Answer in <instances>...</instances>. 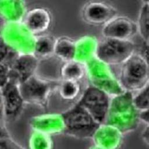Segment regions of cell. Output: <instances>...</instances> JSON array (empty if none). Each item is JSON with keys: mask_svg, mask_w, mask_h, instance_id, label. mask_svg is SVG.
Listing matches in <instances>:
<instances>
[{"mask_svg": "<svg viewBox=\"0 0 149 149\" xmlns=\"http://www.w3.org/2000/svg\"><path fill=\"white\" fill-rule=\"evenodd\" d=\"M132 95L130 92L125 91L111 97L104 121L123 134L136 129L140 123L139 111L133 105Z\"/></svg>", "mask_w": 149, "mask_h": 149, "instance_id": "cell-1", "label": "cell"}, {"mask_svg": "<svg viewBox=\"0 0 149 149\" xmlns=\"http://www.w3.org/2000/svg\"><path fill=\"white\" fill-rule=\"evenodd\" d=\"M24 103L44 107L51 93V84L41 77L34 74L19 85Z\"/></svg>", "mask_w": 149, "mask_h": 149, "instance_id": "cell-8", "label": "cell"}, {"mask_svg": "<svg viewBox=\"0 0 149 149\" xmlns=\"http://www.w3.org/2000/svg\"><path fill=\"white\" fill-rule=\"evenodd\" d=\"M27 29L35 36L45 34L52 23V15L48 9L36 7L27 11L22 21Z\"/></svg>", "mask_w": 149, "mask_h": 149, "instance_id": "cell-14", "label": "cell"}, {"mask_svg": "<svg viewBox=\"0 0 149 149\" xmlns=\"http://www.w3.org/2000/svg\"><path fill=\"white\" fill-rule=\"evenodd\" d=\"M33 131L52 136L64 133L65 125L62 113H45L33 116L29 121Z\"/></svg>", "mask_w": 149, "mask_h": 149, "instance_id": "cell-13", "label": "cell"}, {"mask_svg": "<svg viewBox=\"0 0 149 149\" xmlns=\"http://www.w3.org/2000/svg\"><path fill=\"white\" fill-rule=\"evenodd\" d=\"M117 15V9L113 5L101 1H88L81 10L83 21L92 26H103Z\"/></svg>", "mask_w": 149, "mask_h": 149, "instance_id": "cell-9", "label": "cell"}, {"mask_svg": "<svg viewBox=\"0 0 149 149\" xmlns=\"http://www.w3.org/2000/svg\"><path fill=\"white\" fill-rule=\"evenodd\" d=\"M9 72V68L0 63V88H2L8 83Z\"/></svg>", "mask_w": 149, "mask_h": 149, "instance_id": "cell-27", "label": "cell"}, {"mask_svg": "<svg viewBox=\"0 0 149 149\" xmlns=\"http://www.w3.org/2000/svg\"><path fill=\"white\" fill-rule=\"evenodd\" d=\"M88 149H104V148H101L100 147H98V146L94 144V145L90 146Z\"/></svg>", "mask_w": 149, "mask_h": 149, "instance_id": "cell-32", "label": "cell"}, {"mask_svg": "<svg viewBox=\"0 0 149 149\" xmlns=\"http://www.w3.org/2000/svg\"><path fill=\"white\" fill-rule=\"evenodd\" d=\"M54 141L51 136L32 130L29 139V149H53Z\"/></svg>", "mask_w": 149, "mask_h": 149, "instance_id": "cell-23", "label": "cell"}, {"mask_svg": "<svg viewBox=\"0 0 149 149\" xmlns=\"http://www.w3.org/2000/svg\"><path fill=\"white\" fill-rule=\"evenodd\" d=\"M98 41L93 35H85L75 40L73 61L85 65L95 58Z\"/></svg>", "mask_w": 149, "mask_h": 149, "instance_id": "cell-16", "label": "cell"}, {"mask_svg": "<svg viewBox=\"0 0 149 149\" xmlns=\"http://www.w3.org/2000/svg\"><path fill=\"white\" fill-rule=\"evenodd\" d=\"M1 90L4 119L14 120L20 115L25 104L20 93L19 85L8 81Z\"/></svg>", "mask_w": 149, "mask_h": 149, "instance_id": "cell-11", "label": "cell"}, {"mask_svg": "<svg viewBox=\"0 0 149 149\" xmlns=\"http://www.w3.org/2000/svg\"><path fill=\"white\" fill-rule=\"evenodd\" d=\"M142 137L144 142L148 143V125H146L143 132H142Z\"/></svg>", "mask_w": 149, "mask_h": 149, "instance_id": "cell-30", "label": "cell"}, {"mask_svg": "<svg viewBox=\"0 0 149 149\" xmlns=\"http://www.w3.org/2000/svg\"><path fill=\"white\" fill-rule=\"evenodd\" d=\"M111 97L102 90L89 85L76 103L99 124L104 123Z\"/></svg>", "mask_w": 149, "mask_h": 149, "instance_id": "cell-7", "label": "cell"}, {"mask_svg": "<svg viewBox=\"0 0 149 149\" xmlns=\"http://www.w3.org/2000/svg\"><path fill=\"white\" fill-rule=\"evenodd\" d=\"M60 97L65 101H73L79 97L81 87L79 81L62 80L58 87Z\"/></svg>", "mask_w": 149, "mask_h": 149, "instance_id": "cell-22", "label": "cell"}, {"mask_svg": "<svg viewBox=\"0 0 149 149\" xmlns=\"http://www.w3.org/2000/svg\"><path fill=\"white\" fill-rule=\"evenodd\" d=\"M136 52L131 40L104 38L98 41L95 58L109 66L120 65Z\"/></svg>", "mask_w": 149, "mask_h": 149, "instance_id": "cell-5", "label": "cell"}, {"mask_svg": "<svg viewBox=\"0 0 149 149\" xmlns=\"http://www.w3.org/2000/svg\"><path fill=\"white\" fill-rule=\"evenodd\" d=\"M84 66L90 85L102 90L110 97L125 92L111 66L97 58L92 59Z\"/></svg>", "mask_w": 149, "mask_h": 149, "instance_id": "cell-3", "label": "cell"}, {"mask_svg": "<svg viewBox=\"0 0 149 149\" xmlns=\"http://www.w3.org/2000/svg\"><path fill=\"white\" fill-rule=\"evenodd\" d=\"M149 110L139 112V119L140 122H143L145 126L148 125L149 123Z\"/></svg>", "mask_w": 149, "mask_h": 149, "instance_id": "cell-29", "label": "cell"}, {"mask_svg": "<svg viewBox=\"0 0 149 149\" xmlns=\"http://www.w3.org/2000/svg\"><path fill=\"white\" fill-rule=\"evenodd\" d=\"M118 78L124 91L132 94L149 85L148 59L136 52L120 65Z\"/></svg>", "mask_w": 149, "mask_h": 149, "instance_id": "cell-2", "label": "cell"}, {"mask_svg": "<svg viewBox=\"0 0 149 149\" xmlns=\"http://www.w3.org/2000/svg\"><path fill=\"white\" fill-rule=\"evenodd\" d=\"M62 114L65 125L64 133L76 138H91L100 125L77 104Z\"/></svg>", "mask_w": 149, "mask_h": 149, "instance_id": "cell-4", "label": "cell"}, {"mask_svg": "<svg viewBox=\"0 0 149 149\" xmlns=\"http://www.w3.org/2000/svg\"><path fill=\"white\" fill-rule=\"evenodd\" d=\"M0 37L19 54H34L36 36L22 22H6L0 30Z\"/></svg>", "mask_w": 149, "mask_h": 149, "instance_id": "cell-6", "label": "cell"}, {"mask_svg": "<svg viewBox=\"0 0 149 149\" xmlns=\"http://www.w3.org/2000/svg\"><path fill=\"white\" fill-rule=\"evenodd\" d=\"M39 59L34 54H20L9 67V81L19 85L36 74Z\"/></svg>", "mask_w": 149, "mask_h": 149, "instance_id": "cell-12", "label": "cell"}, {"mask_svg": "<svg viewBox=\"0 0 149 149\" xmlns=\"http://www.w3.org/2000/svg\"><path fill=\"white\" fill-rule=\"evenodd\" d=\"M104 38L131 40L137 33L136 22L125 16L117 15L102 26Z\"/></svg>", "mask_w": 149, "mask_h": 149, "instance_id": "cell-10", "label": "cell"}, {"mask_svg": "<svg viewBox=\"0 0 149 149\" xmlns=\"http://www.w3.org/2000/svg\"><path fill=\"white\" fill-rule=\"evenodd\" d=\"M75 40L62 36L55 38L54 54L64 62L73 61L74 55Z\"/></svg>", "mask_w": 149, "mask_h": 149, "instance_id": "cell-18", "label": "cell"}, {"mask_svg": "<svg viewBox=\"0 0 149 149\" xmlns=\"http://www.w3.org/2000/svg\"><path fill=\"white\" fill-rule=\"evenodd\" d=\"M137 30L143 41L148 43L149 40V1H143L139 9L137 21L136 22Z\"/></svg>", "mask_w": 149, "mask_h": 149, "instance_id": "cell-21", "label": "cell"}, {"mask_svg": "<svg viewBox=\"0 0 149 149\" xmlns=\"http://www.w3.org/2000/svg\"><path fill=\"white\" fill-rule=\"evenodd\" d=\"M132 94V101L136 109L139 111L149 110V85Z\"/></svg>", "mask_w": 149, "mask_h": 149, "instance_id": "cell-24", "label": "cell"}, {"mask_svg": "<svg viewBox=\"0 0 149 149\" xmlns=\"http://www.w3.org/2000/svg\"><path fill=\"white\" fill-rule=\"evenodd\" d=\"M0 118L4 119V118H3V111L2 98V94H1V88H0Z\"/></svg>", "mask_w": 149, "mask_h": 149, "instance_id": "cell-31", "label": "cell"}, {"mask_svg": "<svg viewBox=\"0 0 149 149\" xmlns=\"http://www.w3.org/2000/svg\"><path fill=\"white\" fill-rule=\"evenodd\" d=\"M0 149H24L15 140H13L10 136L0 139Z\"/></svg>", "mask_w": 149, "mask_h": 149, "instance_id": "cell-26", "label": "cell"}, {"mask_svg": "<svg viewBox=\"0 0 149 149\" xmlns=\"http://www.w3.org/2000/svg\"><path fill=\"white\" fill-rule=\"evenodd\" d=\"M91 138L94 145L104 149H119L123 134L115 127L103 123L98 126Z\"/></svg>", "mask_w": 149, "mask_h": 149, "instance_id": "cell-15", "label": "cell"}, {"mask_svg": "<svg viewBox=\"0 0 149 149\" xmlns=\"http://www.w3.org/2000/svg\"><path fill=\"white\" fill-rule=\"evenodd\" d=\"M15 51L10 48L0 37V63L9 68L19 56Z\"/></svg>", "mask_w": 149, "mask_h": 149, "instance_id": "cell-25", "label": "cell"}, {"mask_svg": "<svg viewBox=\"0 0 149 149\" xmlns=\"http://www.w3.org/2000/svg\"><path fill=\"white\" fill-rule=\"evenodd\" d=\"M27 12L23 1H0V17L5 23L22 22Z\"/></svg>", "mask_w": 149, "mask_h": 149, "instance_id": "cell-17", "label": "cell"}, {"mask_svg": "<svg viewBox=\"0 0 149 149\" xmlns=\"http://www.w3.org/2000/svg\"><path fill=\"white\" fill-rule=\"evenodd\" d=\"M62 80L80 81L86 75L84 65L75 61L64 62L60 69Z\"/></svg>", "mask_w": 149, "mask_h": 149, "instance_id": "cell-19", "label": "cell"}, {"mask_svg": "<svg viewBox=\"0 0 149 149\" xmlns=\"http://www.w3.org/2000/svg\"><path fill=\"white\" fill-rule=\"evenodd\" d=\"M10 134L8 131L5 123V120L0 118V139L9 137Z\"/></svg>", "mask_w": 149, "mask_h": 149, "instance_id": "cell-28", "label": "cell"}, {"mask_svg": "<svg viewBox=\"0 0 149 149\" xmlns=\"http://www.w3.org/2000/svg\"><path fill=\"white\" fill-rule=\"evenodd\" d=\"M55 38L44 34L36 36L34 55L39 59L54 54Z\"/></svg>", "mask_w": 149, "mask_h": 149, "instance_id": "cell-20", "label": "cell"}]
</instances>
